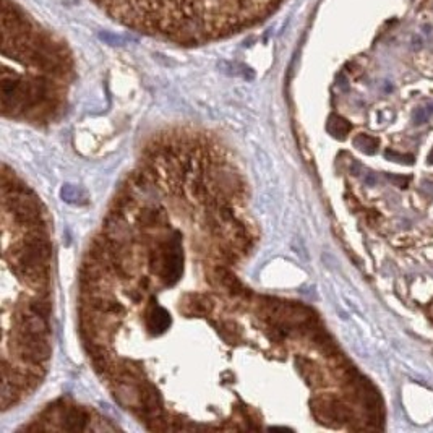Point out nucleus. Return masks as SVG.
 <instances>
[{
	"label": "nucleus",
	"instance_id": "nucleus-14",
	"mask_svg": "<svg viewBox=\"0 0 433 433\" xmlns=\"http://www.w3.org/2000/svg\"><path fill=\"white\" fill-rule=\"evenodd\" d=\"M129 297L132 299L133 302H141L143 291H141V289H140V291H132V292H129Z\"/></svg>",
	"mask_w": 433,
	"mask_h": 433
},
{
	"label": "nucleus",
	"instance_id": "nucleus-7",
	"mask_svg": "<svg viewBox=\"0 0 433 433\" xmlns=\"http://www.w3.org/2000/svg\"><path fill=\"white\" fill-rule=\"evenodd\" d=\"M326 130H328L330 135L333 138H336V140H346L349 132L352 130V125L351 122H347L344 117H341V115L331 114L328 119V124H326Z\"/></svg>",
	"mask_w": 433,
	"mask_h": 433
},
{
	"label": "nucleus",
	"instance_id": "nucleus-5",
	"mask_svg": "<svg viewBox=\"0 0 433 433\" xmlns=\"http://www.w3.org/2000/svg\"><path fill=\"white\" fill-rule=\"evenodd\" d=\"M138 224L143 229H153V227H166L167 226V214L164 208L149 206L138 213Z\"/></svg>",
	"mask_w": 433,
	"mask_h": 433
},
{
	"label": "nucleus",
	"instance_id": "nucleus-13",
	"mask_svg": "<svg viewBox=\"0 0 433 433\" xmlns=\"http://www.w3.org/2000/svg\"><path fill=\"white\" fill-rule=\"evenodd\" d=\"M429 115H430L429 109H419V110H415V114H414V124L415 125L425 124L427 119H429Z\"/></svg>",
	"mask_w": 433,
	"mask_h": 433
},
{
	"label": "nucleus",
	"instance_id": "nucleus-2",
	"mask_svg": "<svg viewBox=\"0 0 433 433\" xmlns=\"http://www.w3.org/2000/svg\"><path fill=\"white\" fill-rule=\"evenodd\" d=\"M117 23L180 46L235 36L269 18L284 0H93Z\"/></svg>",
	"mask_w": 433,
	"mask_h": 433
},
{
	"label": "nucleus",
	"instance_id": "nucleus-4",
	"mask_svg": "<svg viewBox=\"0 0 433 433\" xmlns=\"http://www.w3.org/2000/svg\"><path fill=\"white\" fill-rule=\"evenodd\" d=\"M151 308L146 315V328L149 331V334L153 336H159L169 330L170 326V315L166 308L159 307V305L154 303V299H151Z\"/></svg>",
	"mask_w": 433,
	"mask_h": 433
},
{
	"label": "nucleus",
	"instance_id": "nucleus-9",
	"mask_svg": "<svg viewBox=\"0 0 433 433\" xmlns=\"http://www.w3.org/2000/svg\"><path fill=\"white\" fill-rule=\"evenodd\" d=\"M28 312L34 313L37 316H41V318H46L49 320V316H51V303H49L46 299L39 297L37 300H31L28 302V305L25 307Z\"/></svg>",
	"mask_w": 433,
	"mask_h": 433
},
{
	"label": "nucleus",
	"instance_id": "nucleus-12",
	"mask_svg": "<svg viewBox=\"0 0 433 433\" xmlns=\"http://www.w3.org/2000/svg\"><path fill=\"white\" fill-rule=\"evenodd\" d=\"M386 177L393 182L394 185L399 187V188H406L407 184H409V177H404V175H393V174H386Z\"/></svg>",
	"mask_w": 433,
	"mask_h": 433
},
{
	"label": "nucleus",
	"instance_id": "nucleus-15",
	"mask_svg": "<svg viewBox=\"0 0 433 433\" xmlns=\"http://www.w3.org/2000/svg\"><path fill=\"white\" fill-rule=\"evenodd\" d=\"M149 286H151V282H149V277H141V279H140V289H141V291L143 292L148 291Z\"/></svg>",
	"mask_w": 433,
	"mask_h": 433
},
{
	"label": "nucleus",
	"instance_id": "nucleus-10",
	"mask_svg": "<svg viewBox=\"0 0 433 433\" xmlns=\"http://www.w3.org/2000/svg\"><path fill=\"white\" fill-rule=\"evenodd\" d=\"M216 326H218V331L221 333V336H223L226 341H229L231 344H234L240 339V330H238V326L235 323H232V321H223L221 325H216Z\"/></svg>",
	"mask_w": 433,
	"mask_h": 433
},
{
	"label": "nucleus",
	"instance_id": "nucleus-6",
	"mask_svg": "<svg viewBox=\"0 0 433 433\" xmlns=\"http://www.w3.org/2000/svg\"><path fill=\"white\" fill-rule=\"evenodd\" d=\"M213 310V302L206 296H187L184 303V312L187 315H209Z\"/></svg>",
	"mask_w": 433,
	"mask_h": 433
},
{
	"label": "nucleus",
	"instance_id": "nucleus-11",
	"mask_svg": "<svg viewBox=\"0 0 433 433\" xmlns=\"http://www.w3.org/2000/svg\"><path fill=\"white\" fill-rule=\"evenodd\" d=\"M385 158L388 161H393V163L404 164V166H412L415 163V158L412 156V154L398 153V151H393V149H386V151H385Z\"/></svg>",
	"mask_w": 433,
	"mask_h": 433
},
{
	"label": "nucleus",
	"instance_id": "nucleus-16",
	"mask_svg": "<svg viewBox=\"0 0 433 433\" xmlns=\"http://www.w3.org/2000/svg\"><path fill=\"white\" fill-rule=\"evenodd\" d=\"M427 164L433 166V148H432V151L429 153V158H427Z\"/></svg>",
	"mask_w": 433,
	"mask_h": 433
},
{
	"label": "nucleus",
	"instance_id": "nucleus-8",
	"mask_svg": "<svg viewBox=\"0 0 433 433\" xmlns=\"http://www.w3.org/2000/svg\"><path fill=\"white\" fill-rule=\"evenodd\" d=\"M354 146L359 149V151H362L365 154H368V156H371V154H375L376 151H378L380 148V140L375 136H370V135H365V133H360V135H357L354 138Z\"/></svg>",
	"mask_w": 433,
	"mask_h": 433
},
{
	"label": "nucleus",
	"instance_id": "nucleus-3",
	"mask_svg": "<svg viewBox=\"0 0 433 433\" xmlns=\"http://www.w3.org/2000/svg\"><path fill=\"white\" fill-rule=\"evenodd\" d=\"M161 242L163 248V265H161L159 276L164 281L166 286H174L180 279L182 269H184V253H182V243H180V234L174 232Z\"/></svg>",
	"mask_w": 433,
	"mask_h": 433
},
{
	"label": "nucleus",
	"instance_id": "nucleus-1",
	"mask_svg": "<svg viewBox=\"0 0 433 433\" xmlns=\"http://www.w3.org/2000/svg\"><path fill=\"white\" fill-rule=\"evenodd\" d=\"M2 107L7 117L47 120L59 114L73 78V60L65 42L3 0Z\"/></svg>",
	"mask_w": 433,
	"mask_h": 433
}]
</instances>
